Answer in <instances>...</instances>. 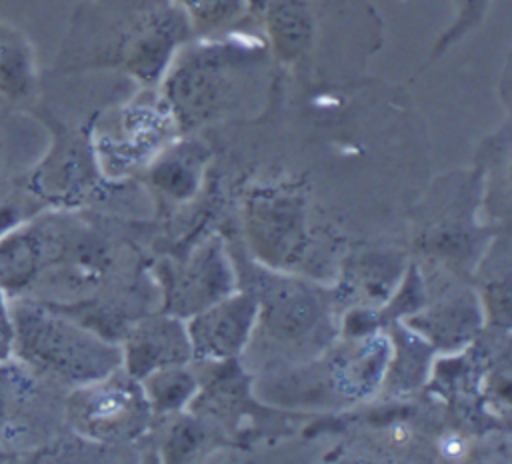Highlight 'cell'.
<instances>
[{"instance_id": "9c48e42d", "label": "cell", "mask_w": 512, "mask_h": 464, "mask_svg": "<svg viewBox=\"0 0 512 464\" xmlns=\"http://www.w3.org/2000/svg\"><path fill=\"white\" fill-rule=\"evenodd\" d=\"M48 142L42 122L24 110H0V198L40 158Z\"/></svg>"}, {"instance_id": "8fae6325", "label": "cell", "mask_w": 512, "mask_h": 464, "mask_svg": "<svg viewBox=\"0 0 512 464\" xmlns=\"http://www.w3.org/2000/svg\"><path fill=\"white\" fill-rule=\"evenodd\" d=\"M270 36L284 58L300 54L310 40V16L300 0H272L268 6Z\"/></svg>"}, {"instance_id": "30bf717a", "label": "cell", "mask_w": 512, "mask_h": 464, "mask_svg": "<svg viewBox=\"0 0 512 464\" xmlns=\"http://www.w3.org/2000/svg\"><path fill=\"white\" fill-rule=\"evenodd\" d=\"M264 308L262 312L268 318L270 330L282 334H294L298 330H306L314 316V306L310 294L304 292V288H298L288 282H280L274 288H266Z\"/></svg>"}, {"instance_id": "5b68a950", "label": "cell", "mask_w": 512, "mask_h": 464, "mask_svg": "<svg viewBox=\"0 0 512 464\" xmlns=\"http://www.w3.org/2000/svg\"><path fill=\"white\" fill-rule=\"evenodd\" d=\"M258 318L254 294H226L204 310L192 314L186 332L192 356L202 360H228L248 342Z\"/></svg>"}, {"instance_id": "8992f818", "label": "cell", "mask_w": 512, "mask_h": 464, "mask_svg": "<svg viewBox=\"0 0 512 464\" xmlns=\"http://www.w3.org/2000/svg\"><path fill=\"white\" fill-rule=\"evenodd\" d=\"M120 350L124 372L136 380L160 368L182 366L192 358L186 328L168 316L148 318L128 328Z\"/></svg>"}, {"instance_id": "277c9868", "label": "cell", "mask_w": 512, "mask_h": 464, "mask_svg": "<svg viewBox=\"0 0 512 464\" xmlns=\"http://www.w3.org/2000/svg\"><path fill=\"white\" fill-rule=\"evenodd\" d=\"M148 412L150 406L138 380L126 374L122 366L64 394V424L68 432L90 444L134 438L144 428Z\"/></svg>"}, {"instance_id": "5bb4252c", "label": "cell", "mask_w": 512, "mask_h": 464, "mask_svg": "<svg viewBox=\"0 0 512 464\" xmlns=\"http://www.w3.org/2000/svg\"><path fill=\"white\" fill-rule=\"evenodd\" d=\"M10 340H12V330H10V316H8V300L0 292V360L10 358Z\"/></svg>"}, {"instance_id": "ba28073f", "label": "cell", "mask_w": 512, "mask_h": 464, "mask_svg": "<svg viewBox=\"0 0 512 464\" xmlns=\"http://www.w3.org/2000/svg\"><path fill=\"white\" fill-rule=\"evenodd\" d=\"M232 290L228 266L218 246H204L176 274L168 290V308L172 314H196Z\"/></svg>"}, {"instance_id": "4fadbf2b", "label": "cell", "mask_w": 512, "mask_h": 464, "mask_svg": "<svg viewBox=\"0 0 512 464\" xmlns=\"http://www.w3.org/2000/svg\"><path fill=\"white\" fill-rule=\"evenodd\" d=\"M196 22L204 26H218L232 20L240 12L242 0H184Z\"/></svg>"}, {"instance_id": "7c38bea8", "label": "cell", "mask_w": 512, "mask_h": 464, "mask_svg": "<svg viewBox=\"0 0 512 464\" xmlns=\"http://www.w3.org/2000/svg\"><path fill=\"white\" fill-rule=\"evenodd\" d=\"M144 398L154 412L180 410L196 392V380L180 366H168L146 374L140 380Z\"/></svg>"}, {"instance_id": "3957f363", "label": "cell", "mask_w": 512, "mask_h": 464, "mask_svg": "<svg viewBox=\"0 0 512 464\" xmlns=\"http://www.w3.org/2000/svg\"><path fill=\"white\" fill-rule=\"evenodd\" d=\"M64 390L40 380L18 360H0V462L68 456Z\"/></svg>"}, {"instance_id": "7a4b0ae2", "label": "cell", "mask_w": 512, "mask_h": 464, "mask_svg": "<svg viewBox=\"0 0 512 464\" xmlns=\"http://www.w3.org/2000/svg\"><path fill=\"white\" fill-rule=\"evenodd\" d=\"M10 356L40 380L68 392L100 380L122 366V350L62 310L8 300Z\"/></svg>"}, {"instance_id": "52a82bcc", "label": "cell", "mask_w": 512, "mask_h": 464, "mask_svg": "<svg viewBox=\"0 0 512 464\" xmlns=\"http://www.w3.org/2000/svg\"><path fill=\"white\" fill-rule=\"evenodd\" d=\"M42 72L30 38L0 18V110L28 112L40 96Z\"/></svg>"}, {"instance_id": "6da1fadb", "label": "cell", "mask_w": 512, "mask_h": 464, "mask_svg": "<svg viewBox=\"0 0 512 464\" xmlns=\"http://www.w3.org/2000/svg\"><path fill=\"white\" fill-rule=\"evenodd\" d=\"M112 238L84 208L42 210L0 236V292L82 320L114 268Z\"/></svg>"}]
</instances>
